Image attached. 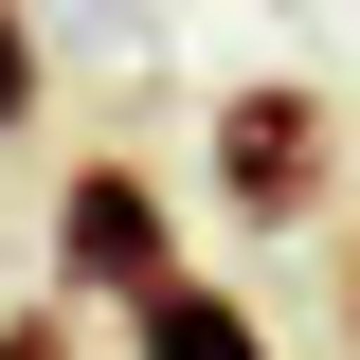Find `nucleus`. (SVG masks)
<instances>
[{
    "label": "nucleus",
    "mask_w": 360,
    "mask_h": 360,
    "mask_svg": "<svg viewBox=\"0 0 360 360\" xmlns=\"http://www.w3.org/2000/svg\"><path fill=\"white\" fill-rule=\"evenodd\" d=\"M217 198L270 217V234L307 217V198H324V90H234V108H217Z\"/></svg>",
    "instance_id": "nucleus-1"
},
{
    "label": "nucleus",
    "mask_w": 360,
    "mask_h": 360,
    "mask_svg": "<svg viewBox=\"0 0 360 360\" xmlns=\"http://www.w3.org/2000/svg\"><path fill=\"white\" fill-rule=\"evenodd\" d=\"M54 270L72 288H108V307H144L162 288V198H144V162H72V198H54Z\"/></svg>",
    "instance_id": "nucleus-2"
},
{
    "label": "nucleus",
    "mask_w": 360,
    "mask_h": 360,
    "mask_svg": "<svg viewBox=\"0 0 360 360\" xmlns=\"http://www.w3.org/2000/svg\"><path fill=\"white\" fill-rule=\"evenodd\" d=\"M127 324H144V360H270V324L234 307V288H198V270H162Z\"/></svg>",
    "instance_id": "nucleus-3"
},
{
    "label": "nucleus",
    "mask_w": 360,
    "mask_h": 360,
    "mask_svg": "<svg viewBox=\"0 0 360 360\" xmlns=\"http://www.w3.org/2000/svg\"><path fill=\"white\" fill-rule=\"evenodd\" d=\"M37 108V37H18V0H0V127Z\"/></svg>",
    "instance_id": "nucleus-4"
},
{
    "label": "nucleus",
    "mask_w": 360,
    "mask_h": 360,
    "mask_svg": "<svg viewBox=\"0 0 360 360\" xmlns=\"http://www.w3.org/2000/svg\"><path fill=\"white\" fill-rule=\"evenodd\" d=\"M0 360H72V342H54V324H0Z\"/></svg>",
    "instance_id": "nucleus-5"
}]
</instances>
